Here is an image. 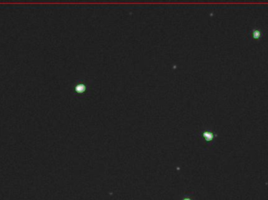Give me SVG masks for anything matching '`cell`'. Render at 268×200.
<instances>
[{"label": "cell", "instance_id": "cell-1", "mask_svg": "<svg viewBox=\"0 0 268 200\" xmlns=\"http://www.w3.org/2000/svg\"><path fill=\"white\" fill-rule=\"evenodd\" d=\"M261 35H262V32H261L260 30H259V29H253L252 30V36L254 39L259 40L260 38Z\"/></svg>", "mask_w": 268, "mask_h": 200}, {"label": "cell", "instance_id": "cell-2", "mask_svg": "<svg viewBox=\"0 0 268 200\" xmlns=\"http://www.w3.org/2000/svg\"><path fill=\"white\" fill-rule=\"evenodd\" d=\"M204 137H205V138H206L207 141H211L213 139L214 135H213V133L208 132V131H207V132L204 133Z\"/></svg>", "mask_w": 268, "mask_h": 200}, {"label": "cell", "instance_id": "cell-3", "mask_svg": "<svg viewBox=\"0 0 268 200\" xmlns=\"http://www.w3.org/2000/svg\"><path fill=\"white\" fill-rule=\"evenodd\" d=\"M184 200H189V199H184Z\"/></svg>", "mask_w": 268, "mask_h": 200}]
</instances>
